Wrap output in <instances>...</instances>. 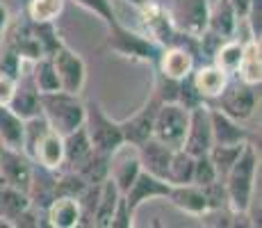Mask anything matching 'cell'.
Here are the masks:
<instances>
[{"instance_id": "obj_13", "label": "cell", "mask_w": 262, "mask_h": 228, "mask_svg": "<svg viewBox=\"0 0 262 228\" xmlns=\"http://www.w3.org/2000/svg\"><path fill=\"white\" fill-rule=\"evenodd\" d=\"M208 14H210V0H173L171 18L185 32L199 34L205 32L208 28Z\"/></svg>"}, {"instance_id": "obj_21", "label": "cell", "mask_w": 262, "mask_h": 228, "mask_svg": "<svg viewBox=\"0 0 262 228\" xmlns=\"http://www.w3.org/2000/svg\"><path fill=\"white\" fill-rule=\"evenodd\" d=\"M233 78H237L246 85H255V87H260V82H262L260 39L249 37L246 42H242V57H239L237 71H235Z\"/></svg>"}, {"instance_id": "obj_8", "label": "cell", "mask_w": 262, "mask_h": 228, "mask_svg": "<svg viewBox=\"0 0 262 228\" xmlns=\"http://www.w3.org/2000/svg\"><path fill=\"white\" fill-rule=\"evenodd\" d=\"M160 105H162V100H160L158 96L150 94L137 112L130 114L128 119L119 121L121 133H123V139L128 141V144L139 146L142 141L148 139V137H153V123H155V116H158Z\"/></svg>"}, {"instance_id": "obj_35", "label": "cell", "mask_w": 262, "mask_h": 228, "mask_svg": "<svg viewBox=\"0 0 262 228\" xmlns=\"http://www.w3.org/2000/svg\"><path fill=\"white\" fill-rule=\"evenodd\" d=\"M87 185L89 182L84 180L75 169H57V178H55V192H57V196H71V199H78Z\"/></svg>"}, {"instance_id": "obj_43", "label": "cell", "mask_w": 262, "mask_h": 228, "mask_svg": "<svg viewBox=\"0 0 262 228\" xmlns=\"http://www.w3.org/2000/svg\"><path fill=\"white\" fill-rule=\"evenodd\" d=\"M39 226H46V217L34 205H28L21 215L12 221V228H39Z\"/></svg>"}, {"instance_id": "obj_36", "label": "cell", "mask_w": 262, "mask_h": 228, "mask_svg": "<svg viewBox=\"0 0 262 228\" xmlns=\"http://www.w3.org/2000/svg\"><path fill=\"white\" fill-rule=\"evenodd\" d=\"M100 185L103 182H89L82 194L78 196L80 226H94V215H96V208H98V199H100Z\"/></svg>"}, {"instance_id": "obj_19", "label": "cell", "mask_w": 262, "mask_h": 228, "mask_svg": "<svg viewBox=\"0 0 262 228\" xmlns=\"http://www.w3.org/2000/svg\"><path fill=\"white\" fill-rule=\"evenodd\" d=\"M228 78H230V75L224 73V71L216 67L214 62L196 64V67L191 69V82H194L196 91L201 94V98H203L205 103L214 100L216 96L221 94V89L226 87Z\"/></svg>"}, {"instance_id": "obj_39", "label": "cell", "mask_w": 262, "mask_h": 228, "mask_svg": "<svg viewBox=\"0 0 262 228\" xmlns=\"http://www.w3.org/2000/svg\"><path fill=\"white\" fill-rule=\"evenodd\" d=\"M25 64L28 62H23L21 55L16 53V48H14L5 37H0V73H7V75L18 78V73L23 71Z\"/></svg>"}, {"instance_id": "obj_45", "label": "cell", "mask_w": 262, "mask_h": 228, "mask_svg": "<svg viewBox=\"0 0 262 228\" xmlns=\"http://www.w3.org/2000/svg\"><path fill=\"white\" fill-rule=\"evenodd\" d=\"M14 87H16V78L7 73H0V105H9Z\"/></svg>"}, {"instance_id": "obj_14", "label": "cell", "mask_w": 262, "mask_h": 228, "mask_svg": "<svg viewBox=\"0 0 262 228\" xmlns=\"http://www.w3.org/2000/svg\"><path fill=\"white\" fill-rule=\"evenodd\" d=\"M142 171L137 155V146L133 144H121L112 155H110V180L119 187V192L123 194L130 187V182L137 178V174Z\"/></svg>"}, {"instance_id": "obj_18", "label": "cell", "mask_w": 262, "mask_h": 228, "mask_svg": "<svg viewBox=\"0 0 262 228\" xmlns=\"http://www.w3.org/2000/svg\"><path fill=\"white\" fill-rule=\"evenodd\" d=\"M55 178H57V171L55 169H46V167H39L32 162V176H30V185H28L30 205L46 212V208L57 196V192H55Z\"/></svg>"}, {"instance_id": "obj_9", "label": "cell", "mask_w": 262, "mask_h": 228, "mask_svg": "<svg viewBox=\"0 0 262 228\" xmlns=\"http://www.w3.org/2000/svg\"><path fill=\"white\" fill-rule=\"evenodd\" d=\"M30 176H32V160L21 149L0 144V182L28 194Z\"/></svg>"}, {"instance_id": "obj_38", "label": "cell", "mask_w": 262, "mask_h": 228, "mask_svg": "<svg viewBox=\"0 0 262 228\" xmlns=\"http://www.w3.org/2000/svg\"><path fill=\"white\" fill-rule=\"evenodd\" d=\"M30 25H32V32H34V37H37L39 46H41L43 55H53L55 50L64 44L55 23H30Z\"/></svg>"}, {"instance_id": "obj_4", "label": "cell", "mask_w": 262, "mask_h": 228, "mask_svg": "<svg viewBox=\"0 0 262 228\" xmlns=\"http://www.w3.org/2000/svg\"><path fill=\"white\" fill-rule=\"evenodd\" d=\"M87 137L92 141V149L100 151V153L112 155L121 144H125L123 133H121L119 121L103 110L98 100H87L84 103V121H82Z\"/></svg>"}, {"instance_id": "obj_34", "label": "cell", "mask_w": 262, "mask_h": 228, "mask_svg": "<svg viewBox=\"0 0 262 228\" xmlns=\"http://www.w3.org/2000/svg\"><path fill=\"white\" fill-rule=\"evenodd\" d=\"M246 144V141H244ZM244 144H228V146H221V144H214L212 149L208 151L210 160H212L214 164V171H216V178L224 180L226 174L230 171V167L235 164V160L239 158L242 149H244Z\"/></svg>"}, {"instance_id": "obj_5", "label": "cell", "mask_w": 262, "mask_h": 228, "mask_svg": "<svg viewBox=\"0 0 262 228\" xmlns=\"http://www.w3.org/2000/svg\"><path fill=\"white\" fill-rule=\"evenodd\" d=\"M260 100V87L255 85H246L242 80L230 75L226 87L221 89V94L214 98V105L221 110L224 114L233 116L235 121H249L253 116L255 108Z\"/></svg>"}, {"instance_id": "obj_1", "label": "cell", "mask_w": 262, "mask_h": 228, "mask_svg": "<svg viewBox=\"0 0 262 228\" xmlns=\"http://www.w3.org/2000/svg\"><path fill=\"white\" fill-rule=\"evenodd\" d=\"M255 176H258V151L253 144L246 141L239 158L230 167V171L224 178L226 194H228V205L233 212L249 215L251 203H253V190H255Z\"/></svg>"}, {"instance_id": "obj_31", "label": "cell", "mask_w": 262, "mask_h": 228, "mask_svg": "<svg viewBox=\"0 0 262 228\" xmlns=\"http://www.w3.org/2000/svg\"><path fill=\"white\" fill-rule=\"evenodd\" d=\"M0 144L12 149H21L23 144V119L7 105H0Z\"/></svg>"}, {"instance_id": "obj_32", "label": "cell", "mask_w": 262, "mask_h": 228, "mask_svg": "<svg viewBox=\"0 0 262 228\" xmlns=\"http://www.w3.org/2000/svg\"><path fill=\"white\" fill-rule=\"evenodd\" d=\"M239 57H242V42L235 39V37H230V39H224V42L219 44V48L214 50V55H212L210 62H214L224 73L235 75Z\"/></svg>"}, {"instance_id": "obj_26", "label": "cell", "mask_w": 262, "mask_h": 228, "mask_svg": "<svg viewBox=\"0 0 262 228\" xmlns=\"http://www.w3.org/2000/svg\"><path fill=\"white\" fill-rule=\"evenodd\" d=\"M28 205H30V199L25 192L0 182V226L12 228V221L16 219Z\"/></svg>"}, {"instance_id": "obj_33", "label": "cell", "mask_w": 262, "mask_h": 228, "mask_svg": "<svg viewBox=\"0 0 262 228\" xmlns=\"http://www.w3.org/2000/svg\"><path fill=\"white\" fill-rule=\"evenodd\" d=\"M80 176H82L87 182H103L110 178V155L107 153H100V151H92L89 158L78 167Z\"/></svg>"}, {"instance_id": "obj_12", "label": "cell", "mask_w": 262, "mask_h": 228, "mask_svg": "<svg viewBox=\"0 0 262 228\" xmlns=\"http://www.w3.org/2000/svg\"><path fill=\"white\" fill-rule=\"evenodd\" d=\"M39 98H41V94H39V89L34 87V82H32L30 64H25L23 71L16 78V87H14L12 100H9L7 108L25 121V119H30V116L41 114V100Z\"/></svg>"}, {"instance_id": "obj_22", "label": "cell", "mask_w": 262, "mask_h": 228, "mask_svg": "<svg viewBox=\"0 0 262 228\" xmlns=\"http://www.w3.org/2000/svg\"><path fill=\"white\" fill-rule=\"evenodd\" d=\"M169 203L173 208H178L180 212L189 217H201L203 212H208V203H205L203 190L194 182H187V185H171L169 190Z\"/></svg>"}, {"instance_id": "obj_24", "label": "cell", "mask_w": 262, "mask_h": 228, "mask_svg": "<svg viewBox=\"0 0 262 228\" xmlns=\"http://www.w3.org/2000/svg\"><path fill=\"white\" fill-rule=\"evenodd\" d=\"M46 226L53 228H78L80 226V205L71 196H55L53 203L43 212Z\"/></svg>"}, {"instance_id": "obj_11", "label": "cell", "mask_w": 262, "mask_h": 228, "mask_svg": "<svg viewBox=\"0 0 262 228\" xmlns=\"http://www.w3.org/2000/svg\"><path fill=\"white\" fill-rule=\"evenodd\" d=\"M169 190H171V185L164 178H158V176H150V174H146V171H139L137 178L130 182V187L123 192V199H125L128 210L133 212V215H137V210L146 201L167 199Z\"/></svg>"}, {"instance_id": "obj_46", "label": "cell", "mask_w": 262, "mask_h": 228, "mask_svg": "<svg viewBox=\"0 0 262 228\" xmlns=\"http://www.w3.org/2000/svg\"><path fill=\"white\" fill-rule=\"evenodd\" d=\"M9 21H12V16H9V9H7V5H3V3H0V37H3V32H5V30H7Z\"/></svg>"}, {"instance_id": "obj_41", "label": "cell", "mask_w": 262, "mask_h": 228, "mask_svg": "<svg viewBox=\"0 0 262 228\" xmlns=\"http://www.w3.org/2000/svg\"><path fill=\"white\" fill-rule=\"evenodd\" d=\"M205 196V203H208V210H221V208H230L228 205V194H226L224 180H212L208 185L201 187Z\"/></svg>"}, {"instance_id": "obj_20", "label": "cell", "mask_w": 262, "mask_h": 228, "mask_svg": "<svg viewBox=\"0 0 262 228\" xmlns=\"http://www.w3.org/2000/svg\"><path fill=\"white\" fill-rule=\"evenodd\" d=\"M171 153H173V149H169L167 144L158 141L155 137H148V139L137 146L142 171H146V174H150V176H158V178H164V176H167Z\"/></svg>"}, {"instance_id": "obj_16", "label": "cell", "mask_w": 262, "mask_h": 228, "mask_svg": "<svg viewBox=\"0 0 262 228\" xmlns=\"http://www.w3.org/2000/svg\"><path fill=\"white\" fill-rule=\"evenodd\" d=\"M208 112H210V126H212V146L221 144H244L249 141V130L242 126V121H235L233 116L224 114L216 105L208 103Z\"/></svg>"}, {"instance_id": "obj_37", "label": "cell", "mask_w": 262, "mask_h": 228, "mask_svg": "<svg viewBox=\"0 0 262 228\" xmlns=\"http://www.w3.org/2000/svg\"><path fill=\"white\" fill-rule=\"evenodd\" d=\"M71 3L78 5V7H82L84 12L94 14V16L100 18L107 28H112L114 23L121 21L117 16V12H114V0H71Z\"/></svg>"}, {"instance_id": "obj_17", "label": "cell", "mask_w": 262, "mask_h": 228, "mask_svg": "<svg viewBox=\"0 0 262 228\" xmlns=\"http://www.w3.org/2000/svg\"><path fill=\"white\" fill-rule=\"evenodd\" d=\"M30 160L39 167H46V169H55L57 171L62 167L64 160V144H62V135L55 133L53 128H48L46 133L39 137L32 146H30L28 153Z\"/></svg>"}, {"instance_id": "obj_40", "label": "cell", "mask_w": 262, "mask_h": 228, "mask_svg": "<svg viewBox=\"0 0 262 228\" xmlns=\"http://www.w3.org/2000/svg\"><path fill=\"white\" fill-rule=\"evenodd\" d=\"M178 85H180V80L167 78V75H162V73L155 71L153 91H150V94L158 96L162 103H178Z\"/></svg>"}, {"instance_id": "obj_2", "label": "cell", "mask_w": 262, "mask_h": 228, "mask_svg": "<svg viewBox=\"0 0 262 228\" xmlns=\"http://www.w3.org/2000/svg\"><path fill=\"white\" fill-rule=\"evenodd\" d=\"M41 114L48 121V126L59 135H69L75 128H80L84 121V100L80 94H69V91H48L41 94Z\"/></svg>"}, {"instance_id": "obj_7", "label": "cell", "mask_w": 262, "mask_h": 228, "mask_svg": "<svg viewBox=\"0 0 262 228\" xmlns=\"http://www.w3.org/2000/svg\"><path fill=\"white\" fill-rule=\"evenodd\" d=\"M53 64L57 71L59 89L69 94H80L87 82V64L75 50H71L67 44H62L53 55Z\"/></svg>"}, {"instance_id": "obj_42", "label": "cell", "mask_w": 262, "mask_h": 228, "mask_svg": "<svg viewBox=\"0 0 262 228\" xmlns=\"http://www.w3.org/2000/svg\"><path fill=\"white\" fill-rule=\"evenodd\" d=\"M212 180H219V178H216V171H214V164H212V160H210V155L208 153L196 155L191 182L199 185V187H203V185H208V182H212Z\"/></svg>"}, {"instance_id": "obj_3", "label": "cell", "mask_w": 262, "mask_h": 228, "mask_svg": "<svg viewBox=\"0 0 262 228\" xmlns=\"http://www.w3.org/2000/svg\"><path fill=\"white\" fill-rule=\"evenodd\" d=\"M110 50L119 57L133 59V62H146L155 64L162 46H158L146 32L133 30L123 23H114L112 28H107V42H105Z\"/></svg>"}, {"instance_id": "obj_44", "label": "cell", "mask_w": 262, "mask_h": 228, "mask_svg": "<svg viewBox=\"0 0 262 228\" xmlns=\"http://www.w3.org/2000/svg\"><path fill=\"white\" fill-rule=\"evenodd\" d=\"M135 226V215L128 210L125 205V199L121 194L117 208H114V215H112V221H110V228H133Z\"/></svg>"}, {"instance_id": "obj_10", "label": "cell", "mask_w": 262, "mask_h": 228, "mask_svg": "<svg viewBox=\"0 0 262 228\" xmlns=\"http://www.w3.org/2000/svg\"><path fill=\"white\" fill-rule=\"evenodd\" d=\"M189 155H203L212 149V126H210V112H208V103L196 105L189 110V123H187V133H185L183 146Z\"/></svg>"}, {"instance_id": "obj_23", "label": "cell", "mask_w": 262, "mask_h": 228, "mask_svg": "<svg viewBox=\"0 0 262 228\" xmlns=\"http://www.w3.org/2000/svg\"><path fill=\"white\" fill-rule=\"evenodd\" d=\"M237 25H239V18L235 14L233 5H230V0H214L210 5L208 28L205 30H210V32L221 39H230L237 32Z\"/></svg>"}, {"instance_id": "obj_28", "label": "cell", "mask_w": 262, "mask_h": 228, "mask_svg": "<svg viewBox=\"0 0 262 228\" xmlns=\"http://www.w3.org/2000/svg\"><path fill=\"white\" fill-rule=\"evenodd\" d=\"M121 199V192L119 187L114 185L112 180H103L100 185V199H98V208H96V215H94V226L98 228H110V221H112L114 215V208H117Z\"/></svg>"}, {"instance_id": "obj_27", "label": "cell", "mask_w": 262, "mask_h": 228, "mask_svg": "<svg viewBox=\"0 0 262 228\" xmlns=\"http://www.w3.org/2000/svg\"><path fill=\"white\" fill-rule=\"evenodd\" d=\"M30 75H32V82H34V87L39 89V94H48V91L59 89L57 71H55V64H53L50 55H41L39 59H34V62L30 64Z\"/></svg>"}, {"instance_id": "obj_25", "label": "cell", "mask_w": 262, "mask_h": 228, "mask_svg": "<svg viewBox=\"0 0 262 228\" xmlns=\"http://www.w3.org/2000/svg\"><path fill=\"white\" fill-rule=\"evenodd\" d=\"M62 144H64V160H62V167H59V169H78V167L89 158V153L94 151L84 126L75 128L73 133L64 135Z\"/></svg>"}, {"instance_id": "obj_15", "label": "cell", "mask_w": 262, "mask_h": 228, "mask_svg": "<svg viewBox=\"0 0 262 228\" xmlns=\"http://www.w3.org/2000/svg\"><path fill=\"white\" fill-rule=\"evenodd\" d=\"M153 67L158 73L167 75V78L183 80L196 67V55L191 50L183 48V46H164Z\"/></svg>"}, {"instance_id": "obj_6", "label": "cell", "mask_w": 262, "mask_h": 228, "mask_svg": "<svg viewBox=\"0 0 262 228\" xmlns=\"http://www.w3.org/2000/svg\"><path fill=\"white\" fill-rule=\"evenodd\" d=\"M187 123H189L187 108H183L180 103H162L158 110V116H155V123H153V137L176 151L183 146Z\"/></svg>"}, {"instance_id": "obj_29", "label": "cell", "mask_w": 262, "mask_h": 228, "mask_svg": "<svg viewBox=\"0 0 262 228\" xmlns=\"http://www.w3.org/2000/svg\"><path fill=\"white\" fill-rule=\"evenodd\" d=\"M191 176H194V155H189L185 149H176L171 153L164 180L169 185H187L191 182Z\"/></svg>"}, {"instance_id": "obj_30", "label": "cell", "mask_w": 262, "mask_h": 228, "mask_svg": "<svg viewBox=\"0 0 262 228\" xmlns=\"http://www.w3.org/2000/svg\"><path fill=\"white\" fill-rule=\"evenodd\" d=\"M67 0H28L25 18L30 23H55L64 12Z\"/></svg>"}]
</instances>
